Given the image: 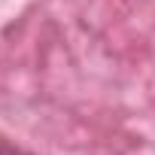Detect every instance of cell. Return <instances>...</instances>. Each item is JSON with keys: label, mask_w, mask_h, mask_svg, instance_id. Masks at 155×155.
I'll return each instance as SVG.
<instances>
[{"label": "cell", "mask_w": 155, "mask_h": 155, "mask_svg": "<svg viewBox=\"0 0 155 155\" xmlns=\"http://www.w3.org/2000/svg\"><path fill=\"white\" fill-rule=\"evenodd\" d=\"M0 155H34V152H25V149H18L9 140H0Z\"/></svg>", "instance_id": "1"}]
</instances>
